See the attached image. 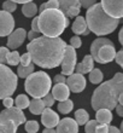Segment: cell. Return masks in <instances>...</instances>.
<instances>
[{
	"label": "cell",
	"instance_id": "6da1fadb",
	"mask_svg": "<svg viewBox=\"0 0 123 133\" xmlns=\"http://www.w3.org/2000/svg\"><path fill=\"white\" fill-rule=\"evenodd\" d=\"M65 46L67 42L63 39L42 35L29 42L27 51L35 65L45 69H53L62 63Z\"/></svg>",
	"mask_w": 123,
	"mask_h": 133
},
{
	"label": "cell",
	"instance_id": "7a4b0ae2",
	"mask_svg": "<svg viewBox=\"0 0 123 133\" xmlns=\"http://www.w3.org/2000/svg\"><path fill=\"white\" fill-rule=\"evenodd\" d=\"M121 93H123V73H116L111 80L103 82L95 88L92 95V108L94 110H112L118 104Z\"/></svg>",
	"mask_w": 123,
	"mask_h": 133
},
{
	"label": "cell",
	"instance_id": "3957f363",
	"mask_svg": "<svg viewBox=\"0 0 123 133\" xmlns=\"http://www.w3.org/2000/svg\"><path fill=\"white\" fill-rule=\"evenodd\" d=\"M86 22L89 32L94 33L98 36L111 34L118 27L120 19L113 18L103 10L100 4L95 3L93 6L87 9Z\"/></svg>",
	"mask_w": 123,
	"mask_h": 133
},
{
	"label": "cell",
	"instance_id": "277c9868",
	"mask_svg": "<svg viewBox=\"0 0 123 133\" xmlns=\"http://www.w3.org/2000/svg\"><path fill=\"white\" fill-rule=\"evenodd\" d=\"M38 21L40 33L48 38H59L69 25V18L59 9L44 10L38 16Z\"/></svg>",
	"mask_w": 123,
	"mask_h": 133
},
{
	"label": "cell",
	"instance_id": "5b68a950",
	"mask_svg": "<svg viewBox=\"0 0 123 133\" xmlns=\"http://www.w3.org/2000/svg\"><path fill=\"white\" fill-rule=\"evenodd\" d=\"M24 88L33 98H42L51 91L52 80L45 71H34L25 79Z\"/></svg>",
	"mask_w": 123,
	"mask_h": 133
},
{
	"label": "cell",
	"instance_id": "8992f818",
	"mask_svg": "<svg viewBox=\"0 0 123 133\" xmlns=\"http://www.w3.org/2000/svg\"><path fill=\"white\" fill-rule=\"evenodd\" d=\"M25 122V115L21 109L12 107L0 112V133H16L19 125Z\"/></svg>",
	"mask_w": 123,
	"mask_h": 133
},
{
	"label": "cell",
	"instance_id": "52a82bcc",
	"mask_svg": "<svg viewBox=\"0 0 123 133\" xmlns=\"http://www.w3.org/2000/svg\"><path fill=\"white\" fill-rule=\"evenodd\" d=\"M17 75L5 64H0V99L11 97L17 88Z\"/></svg>",
	"mask_w": 123,
	"mask_h": 133
},
{
	"label": "cell",
	"instance_id": "ba28073f",
	"mask_svg": "<svg viewBox=\"0 0 123 133\" xmlns=\"http://www.w3.org/2000/svg\"><path fill=\"white\" fill-rule=\"evenodd\" d=\"M76 61H77V55H76V50L73 49L70 45L65 46L64 50V56L63 61H62V75H68L70 76L71 74H74L75 66H76Z\"/></svg>",
	"mask_w": 123,
	"mask_h": 133
},
{
	"label": "cell",
	"instance_id": "9c48e42d",
	"mask_svg": "<svg viewBox=\"0 0 123 133\" xmlns=\"http://www.w3.org/2000/svg\"><path fill=\"white\" fill-rule=\"evenodd\" d=\"M100 5L111 17L117 19L123 17V0H102Z\"/></svg>",
	"mask_w": 123,
	"mask_h": 133
},
{
	"label": "cell",
	"instance_id": "30bf717a",
	"mask_svg": "<svg viewBox=\"0 0 123 133\" xmlns=\"http://www.w3.org/2000/svg\"><path fill=\"white\" fill-rule=\"evenodd\" d=\"M15 30L13 16L4 10H0V36H9Z\"/></svg>",
	"mask_w": 123,
	"mask_h": 133
},
{
	"label": "cell",
	"instance_id": "8fae6325",
	"mask_svg": "<svg viewBox=\"0 0 123 133\" xmlns=\"http://www.w3.org/2000/svg\"><path fill=\"white\" fill-rule=\"evenodd\" d=\"M27 38V32L23 28H17L7 36V49L17 50L21 47Z\"/></svg>",
	"mask_w": 123,
	"mask_h": 133
},
{
	"label": "cell",
	"instance_id": "7c38bea8",
	"mask_svg": "<svg viewBox=\"0 0 123 133\" xmlns=\"http://www.w3.org/2000/svg\"><path fill=\"white\" fill-rule=\"evenodd\" d=\"M67 86L69 87L70 92L81 93L84 88H86V79H84V76L81 75V74L74 73L67 79Z\"/></svg>",
	"mask_w": 123,
	"mask_h": 133
},
{
	"label": "cell",
	"instance_id": "4fadbf2b",
	"mask_svg": "<svg viewBox=\"0 0 123 133\" xmlns=\"http://www.w3.org/2000/svg\"><path fill=\"white\" fill-rule=\"evenodd\" d=\"M115 56H116V49H115V45H104L102 46L98 51V55H97V62L102 64L105 63H110L115 59Z\"/></svg>",
	"mask_w": 123,
	"mask_h": 133
},
{
	"label": "cell",
	"instance_id": "5bb4252c",
	"mask_svg": "<svg viewBox=\"0 0 123 133\" xmlns=\"http://www.w3.org/2000/svg\"><path fill=\"white\" fill-rule=\"evenodd\" d=\"M60 117L56 111H53L51 108H45L41 114V122L46 128H54L59 123Z\"/></svg>",
	"mask_w": 123,
	"mask_h": 133
},
{
	"label": "cell",
	"instance_id": "9a60e30c",
	"mask_svg": "<svg viewBox=\"0 0 123 133\" xmlns=\"http://www.w3.org/2000/svg\"><path fill=\"white\" fill-rule=\"evenodd\" d=\"M57 133H78V125L74 119L65 117L59 121L57 125Z\"/></svg>",
	"mask_w": 123,
	"mask_h": 133
},
{
	"label": "cell",
	"instance_id": "2e32d148",
	"mask_svg": "<svg viewBox=\"0 0 123 133\" xmlns=\"http://www.w3.org/2000/svg\"><path fill=\"white\" fill-rule=\"evenodd\" d=\"M52 93L54 101H59V102H64L69 99V96H70V90L67 86V84H56L52 88Z\"/></svg>",
	"mask_w": 123,
	"mask_h": 133
},
{
	"label": "cell",
	"instance_id": "e0dca14e",
	"mask_svg": "<svg viewBox=\"0 0 123 133\" xmlns=\"http://www.w3.org/2000/svg\"><path fill=\"white\" fill-rule=\"evenodd\" d=\"M94 69V59L92 58L91 55H86L83 57V59H82L81 63H77L76 66H75V70H76V73L77 74H89L92 70Z\"/></svg>",
	"mask_w": 123,
	"mask_h": 133
},
{
	"label": "cell",
	"instance_id": "ac0fdd59",
	"mask_svg": "<svg viewBox=\"0 0 123 133\" xmlns=\"http://www.w3.org/2000/svg\"><path fill=\"white\" fill-rule=\"evenodd\" d=\"M71 29L73 32L75 33V35H88L89 34V29L87 27V22H86V18L82 17V16H77L75 17V21L73 22V25H71Z\"/></svg>",
	"mask_w": 123,
	"mask_h": 133
},
{
	"label": "cell",
	"instance_id": "d6986e66",
	"mask_svg": "<svg viewBox=\"0 0 123 133\" xmlns=\"http://www.w3.org/2000/svg\"><path fill=\"white\" fill-rule=\"evenodd\" d=\"M113 42L110 40V39H106V38H98V39H95L94 41L92 42V45H91V56L92 58L97 62V55H98V51L99 49L102 47V46L104 45H112Z\"/></svg>",
	"mask_w": 123,
	"mask_h": 133
},
{
	"label": "cell",
	"instance_id": "ffe728a7",
	"mask_svg": "<svg viewBox=\"0 0 123 133\" xmlns=\"http://www.w3.org/2000/svg\"><path fill=\"white\" fill-rule=\"evenodd\" d=\"M95 121L102 125H109L112 121V112L109 109H98L95 112Z\"/></svg>",
	"mask_w": 123,
	"mask_h": 133
},
{
	"label": "cell",
	"instance_id": "44dd1931",
	"mask_svg": "<svg viewBox=\"0 0 123 133\" xmlns=\"http://www.w3.org/2000/svg\"><path fill=\"white\" fill-rule=\"evenodd\" d=\"M28 108L33 115H41L42 111L45 110V105L41 98H34L33 101H30Z\"/></svg>",
	"mask_w": 123,
	"mask_h": 133
},
{
	"label": "cell",
	"instance_id": "7402d4cb",
	"mask_svg": "<svg viewBox=\"0 0 123 133\" xmlns=\"http://www.w3.org/2000/svg\"><path fill=\"white\" fill-rule=\"evenodd\" d=\"M59 4V10L63 12L64 15H67V12L73 7H78L81 9L80 1L78 0H57Z\"/></svg>",
	"mask_w": 123,
	"mask_h": 133
},
{
	"label": "cell",
	"instance_id": "603a6c76",
	"mask_svg": "<svg viewBox=\"0 0 123 133\" xmlns=\"http://www.w3.org/2000/svg\"><path fill=\"white\" fill-rule=\"evenodd\" d=\"M75 121L78 126H83L89 121V114L86 111V109H77L75 112Z\"/></svg>",
	"mask_w": 123,
	"mask_h": 133
},
{
	"label": "cell",
	"instance_id": "cb8c5ba5",
	"mask_svg": "<svg viewBox=\"0 0 123 133\" xmlns=\"http://www.w3.org/2000/svg\"><path fill=\"white\" fill-rule=\"evenodd\" d=\"M22 12L24 15L25 17H34L36 14H38V6H36L35 3H27V4H23L22 6Z\"/></svg>",
	"mask_w": 123,
	"mask_h": 133
},
{
	"label": "cell",
	"instance_id": "d4e9b609",
	"mask_svg": "<svg viewBox=\"0 0 123 133\" xmlns=\"http://www.w3.org/2000/svg\"><path fill=\"white\" fill-rule=\"evenodd\" d=\"M34 69H35V66H34L33 63H30L27 66L19 65L18 66V69H17V74H16V75H17L18 77H22V79H27L30 74L34 73Z\"/></svg>",
	"mask_w": 123,
	"mask_h": 133
},
{
	"label": "cell",
	"instance_id": "484cf974",
	"mask_svg": "<svg viewBox=\"0 0 123 133\" xmlns=\"http://www.w3.org/2000/svg\"><path fill=\"white\" fill-rule=\"evenodd\" d=\"M29 103H30V99L28 98V96L25 95H18L15 99V104H16V108L21 109H27L29 107Z\"/></svg>",
	"mask_w": 123,
	"mask_h": 133
},
{
	"label": "cell",
	"instance_id": "4316f807",
	"mask_svg": "<svg viewBox=\"0 0 123 133\" xmlns=\"http://www.w3.org/2000/svg\"><path fill=\"white\" fill-rule=\"evenodd\" d=\"M103 79H104V75H103L102 70L98 69V68L93 69L91 73H89V81H91L92 84H94V85L102 84Z\"/></svg>",
	"mask_w": 123,
	"mask_h": 133
},
{
	"label": "cell",
	"instance_id": "83f0119b",
	"mask_svg": "<svg viewBox=\"0 0 123 133\" xmlns=\"http://www.w3.org/2000/svg\"><path fill=\"white\" fill-rule=\"evenodd\" d=\"M74 109V103H73V101H70V99H67V101L64 102H59V104H58V110H59V112H62V114H69V112H71V110Z\"/></svg>",
	"mask_w": 123,
	"mask_h": 133
},
{
	"label": "cell",
	"instance_id": "f1b7e54d",
	"mask_svg": "<svg viewBox=\"0 0 123 133\" xmlns=\"http://www.w3.org/2000/svg\"><path fill=\"white\" fill-rule=\"evenodd\" d=\"M24 128L27 131V133H36L40 128V125L38 121L30 120V121H25L24 122Z\"/></svg>",
	"mask_w": 123,
	"mask_h": 133
},
{
	"label": "cell",
	"instance_id": "f546056e",
	"mask_svg": "<svg viewBox=\"0 0 123 133\" xmlns=\"http://www.w3.org/2000/svg\"><path fill=\"white\" fill-rule=\"evenodd\" d=\"M19 53L17 51H12V52H9L7 53V57H6V63L10 64V65H18L19 63Z\"/></svg>",
	"mask_w": 123,
	"mask_h": 133
},
{
	"label": "cell",
	"instance_id": "4dcf8cb0",
	"mask_svg": "<svg viewBox=\"0 0 123 133\" xmlns=\"http://www.w3.org/2000/svg\"><path fill=\"white\" fill-rule=\"evenodd\" d=\"M49 9H59V4H58V1H57V0H48V1L44 3L41 6H40L39 11L42 12L44 10H49Z\"/></svg>",
	"mask_w": 123,
	"mask_h": 133
},
{
	"label": "cell",
	"instance_id": "1f68e13d",
	"mask_svg": "<svg viewBox=\"0 0 123 133\" xmlns=\"http://www.w3.org/2000/svg\"><path fill=\"white\" fill-rule=\"evenodd\" d=\"M16 9H17V4L13 3V1H11V0H6V1L3 3V10L9 12V14L16 11Z\"/></svg>",
	"mask_w": 123,
	"mask_h": 133
},
{
	"label": "cell",
	"instance_id": "d6a6232c",
	"mask_svg": "<svg viewBox=\"0 0 123 133\" xmlns=\"http://www.w3.org/2000/svg\"><path fill=\"white\" fill-rule=\"evenodd\" d=\"M98 126V122L95 120H89L84 125V132L86 133H95V128Z\"/></svg>",
	"mask_w": 123,
	"mask_h": 133
},
{
	"label": "cell",
	"instance_id": "836d02e7",
	"mask_svg": "<svg viewBox=\"0 0 123 133\" xmlns=\"http://www.w3.org/2000/svg\"><path fill=\"white\" fill-rule=\"evenodd\" d=\"M42 102H44V105H45V108H51L53 107L54 104V98H53V96L51 93H47L45 97H42Z\"/></svg>",
	"mask_w": 123,
	"mask_h": 133
},
{
	"label": "cell",
	"instance_id": "e575fe53",
	"mask_svg": "<svg viewBox=\"0 0 123 133\" xmlns=\"http://www.w3.org/2000/svg\"><path fill=\"white\" fill-rule=\"evenodd\" d=\"M70 46L73 47V49H80L82 46V40L81 38L78 36V35H74L73 38L70 39Z\"/></svg>",
	"mask_w": 123,
	"mask_h": 133
},
{
	"label": "cell",
	"instance_id": "d590c367",
	"mask_svg": "<svg viewBox=\"0 0 123 133\" xmlns=\"http://www.w3.org/2000/svg\"><path fill=\"white\" fill-rule=\"evenodd\" d=\"M19 63H21V65H23V66L29 65V64L32 63V57H30V55H29L28 52L23 53V55L19 57Z\"/></svg>",
	"mask_w": 123,
	"mask_h": 133
},
{
	"label": "cell",
	"instance_id": "8d00e7d4",
	"mask_svg": "<svg viewBox=\"0 0 123 133\" xmlns=\"http://www.w3.org/2000/svg\"><path fill=\"white\" fill-rule=\"evenodd\" d=\"M9 53V49L7 47H0V64H5L6 63V57Z\"/></svg>",
	"mask_w": 123,
	"mask_h": 133
},
{
	"label": "cell",
	"instance_id": "74e56055",
	"mask_svg": "<svg viewBox=\"0 0 123 133\" xmlns=\"http://www.w3.org/2000/svg\"><path fill=\"white\" fill-rule=\"evenodd\" d=\"M78 1H80V5L82 7H84V9H89L97 3V0H78Z\"/></svg>",
	"mask_w": 123,
	"mask_h": 133
},
{
	"label": "cell",
	"instance_id": "f35d334b",
	"mask_svg": "<svg viewBox=\"0 0 123 133\" xmlns=\"http://www.w3.org/2000/svg\"><path fill=\"white\" fill-rule=\"evenodd\" d=\"M107 132H109V125L98 123V126L95 128V133H107Z\"/></svg>",
	"mask_w": 123,
	"mask_h": 133
},
{
	"label": "cell",
	"instance_id": "ab89813d",
	"mask_svg": "<svg viewBox=\"0 0 123 133\" xmlns=\"http://www.w3.org/2000/svg\"><path fill=\"white\" fill-rule=\"evenodd\" d=\"M115 61L118 65H121L123 68V50L116 52V56H115Z\"/></svg>",
	"mask_w": 123,
	"mask_h": 133
},
{
	"label": "cell",
	"instance_id": "60d3db41",
	"mask_svg": "<svg viewBox=\"0 0 123 133\" xmlns=\"http://www.w3.org/2000/svg\"><path fill=\"white\" fill-rule=\"evenodd\" d=\"M3 103H4V107L5 108H12L15 104V99H12L11 97H6V98L3 99Z\"/></svg>",
	"mask_w": 123,
	"mask_h": 133
},
{
	"label": "cell",
	"instance_id": "b9f144b4",
	"mask_svg": "<svg viewBox=\"0 0 123 133\" xmlns=\"http://www.w3.org/2000/svg\"><path fill=\"white\" fill-rule=\"evenodd\" d=\"M53 80H54V82H56V84H67V77L64 76V75H62V74L56 75Z\"/></svg>",
	"mask_w": 123,
	"mask_h": 133
},
{
	"label": "cell",
	"instance_id": "7bdbcfd3",
	"mask_svg": "<svg viewBox=\"0 0 123 133\" xmlns=\"http://www.w3.org/2000/svg\"><path fill=\"white\" fill-rule=\"evenodd\" d=\"M32 30L33 32H36V33H40L39 30V21H38V17H35L33 19L32 22Z\"/></svg>",
	"mask_w": 123,
	"mask_h": 133
},
{
	"label": "cell",
	"instance_id": "ee69618b",
	"mask_svg": "<svg viewBox=\"0 0 123 133\" xmlns=\"http://www.w3.org/2000/svg\"><path fill=\"white\" fill-rule=\"evenodd\" d=\"M40 33H36V32H33V30H30V32H28V34H27V36H28V40L29 41H33L34 39L39 38L40 36Z\"/></svg>",
	"mask_w": 123,
	"mask_h": 133
},
{
	"label": "cell",
	"instance_id": "f6af8a7d",
	"mask_svg": "<svg viewBox=\"0 0 123 133\" xmlns=\"http://www.w3.org/2000/svg\"><path fill=\"white\" fill-rule=\"evenodd\" d=\"M116 112H117V115L118 116H121V117H123V107L122 105H120V104H117L116 105Z\"/></svg>",
	"mask_w": 123,
	"mask_h": 133
},
{
	"label": "cell",
	"instance_id": "bcb514c9",
	"mask_svg": "<svg viewBox=\"0 0 123 133\" xmlns=\"http://www.w3.org/2000/svg\"><path fill=\"white\" fill-rule=\"evenodd\" d=\"M107 133H122L120 128H117L116 126H109V132Z\"/></svg>",
	"mask_w": 123,
	"mask_h": 133
},
{
	"label": "cell",
	"instance_id": "7dc6e473",
	"mask_svg": "<svg viewBox=\"0 0 123 133\" xmlns=\"http://www.w3.org/2000/svg\"><path fill=\"white\" fill-rule=\"evenodd\" d=\"M16 4H27V3H32L33 0H11Z\"/></svg>",
	"mask_w": 123,
	"mask_h": 133
},
{
	"label": "cell",
	"instance_id": "c3c4849f",
	"mask_svg": "<svg viewBox=\"0 0 123 133\" xmlns=\"http://www.w3.org/2000/svg\"><path fill=\"white\" fill-rule=\"evenodd\" d=\"M118 40H120L121 45L123 46V27H122V28H121V30H120V34H118Z\"/></svg>",
	"mask_w": 123,
	"mask_h": 133
},
{
	"label": "cell",
	"instance_id": "681fc988",
	"mask_svg": "<svg viewBox=\"0 0 123 133\" xmlns=\"http://www.w3.org/2000/svg\"><path fill=\"white\" fill-rule=\"evenodd\" d=\"M42 133H57L54 128H45Z\"/></svg>",
	"mask_w": 123,
	"mask_h": 133
},
{
	"label": "cell",
	"instance_id": "f907efd6",
	"mask_svg": "<svg viewBox=\"0 0 123 133\" xmlns=\"http://www.w3.org/2000/svg\"><path fill=\"white\" fill-rule=\"evenodd\" d=\"M118 104L123 107V93H121L120 97H118Z\"/></svg>",
	"mask_w": 123,
	"mask_h": 133
},
{
	"label": "cell",
	"instance_id": "816d5d0a",
	"mask_svg": "<svg viewBox=\"0 0 123 133\" xmlns=\"http://www.w3.org/2000/svg\"><path fill=\"white\" fill-rule=\"evenodd\" d=\"M121 132L123 133V121H122V123H121Z\"/></svg>",
	"mask_w": 123,
	"mask_h": 133
}]
</instances>
